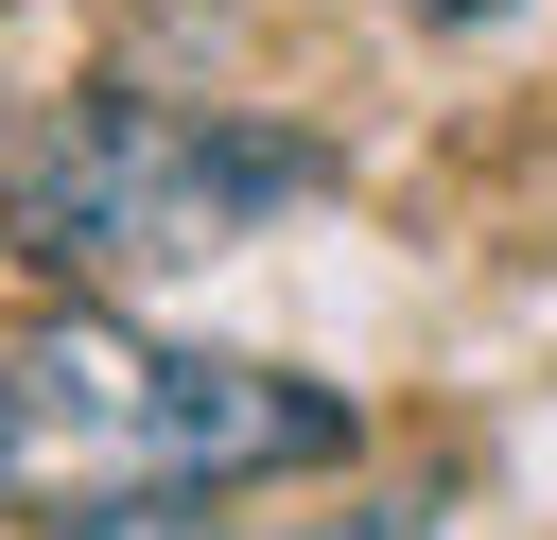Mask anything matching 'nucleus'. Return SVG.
<instances>
[{
	"instance_id": "obj_1",
	"label": "nucleus",
	"mask_w": 557,
	"mask_h": 540,
	"mask_svg": "<svg viewBox=\"0 0 557 540\" xmlns=\"http://www.w3.org/2000/svg\"><path fill=\"white\" fill-rule=\"evenodd\" d=\"M348 401L296 366H226V348H157L139 314H52L0 348V505L17 523H139V505H209L244 470H331Z\"/></svg>"
},
{
	"instance_id": "obj_2",
	"label": "nucleus",
	"mask_w": 557,
	"mask_h": 540,
	"mask_svg": "<svg viewBox=\"0 0 557 540\" xmlns=\"http://www.w3.org/2000/svg\"><path fill=\"white\" fill-rule=\"evenodd\" d=\"M278 192H313V157L261 139V122H209V105H70L52 157L17 174V244L52 279H191Z\"/></svg>"
},
{
	"instance_id": "obj_3",
	"label": "nucleus",
	"mask_w": 557,
	"mask_h": 540,
	"mask_svg": "<svg viewBox=\"0 0 557 540\" xmlns=\"http://www.w3.org/2000/svg\"><path fill=\"white\" fill-rule=\"evenodd\" d=\"M331 540H435V523H418V505H366V523H331Z\"/></svg>"
},
{
	"instance_id": "obj_4",
	"label": "nucleus",
	"mask_w": 557,
	"mask_h": 540,
	"mask_svg": "<svg viewBox=\"0 0 557 540\" xmlns=\"http://www.w3.org/2000/svg\"><path fill=\"white\" fill-rule=\"evenodd\" d=\"M70 540H122V523H70ZM139 540H209V523H174V505H139Z\"/></svg>"
},
{
	"instance_id": "obj_5",
	"label": "nucleus",
	"mask_w": 557,
	"mask_h": 540,
	"mask_svg": "<svg viewBox=\"0 0 557 540\" xmlns=\"http://www.w3.org/2000/svg\"><path fill=\"white\" fill-rule=\"evenodd\" d=\"M400 17H505V0H400Z\"/></svg>"
}]
</instances>
